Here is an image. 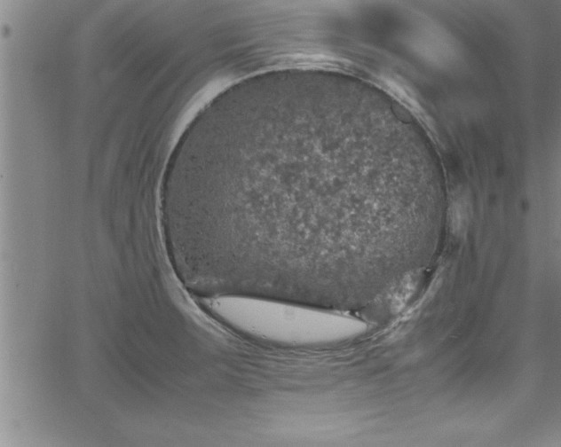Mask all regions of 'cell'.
Listing matches in <instances>:
<instances>
[{"instance_id":"3957f363","label":"cell","mask_w":561,"mask_h":447,"mask_svg":"<svg viewBox=\"0 0 561 447\" xmlns=\"http://www.w3.org/2000/svg\"><path fill=\"white\" fill-rule=\"evenodd\" d=\"M468 218L466 207L459 203L454 206L450 216L453 231L457 233L462 232L468 223Z\"/></svg>"},{"instance_id":"7a4b0ae2","label":"cell","mask_w":561,"mask_h":447,"mask_svg":"<svg viewBox=\"0 0 561 447\" xmlns=\"http://www.w3.org/2000/svg\"><path fill=\"white\" fill-rule=\"evenodd\" d=\"M209 313L248 334L270 340L308 343L330 337L339 327L360 330V320L344 312L253 296L200 298Z\"/></svg>"},{"instance_id":"6da1fadb","label":"cell","mask_w":561,"mask_h":447,"mask_svg":"<svg viewBox=\"0 0 561 447\" xmlns=\"http://www.w3.org/2000/svg\"><path fill=\"white\" fill-rule=\"evenodd\" d=\"M353 117L335 108L224 136L186 238L206 291L336 310L358 303L367 240L402 227L376 216Z\"/></svg>"}]
</instances>
